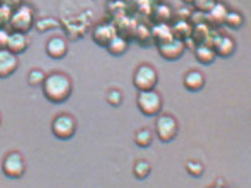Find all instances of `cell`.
<instances>
[{
  "mask_svg": "<svg viewBox=\"0 0 251 188\" xmlns=\"http://www.w3.org/2000/svg\"><path fill=\"white\" fill-rule=\"evenodd\" d=\"M74 84L68 74L63 72H52L46 74V78L42 84V92L47 101L51 103H63L72 94Z\"/></svg>",
  "mask_w": 251,
  "mask_h": 188,
  "instance_id": "cell-1",
  "label": "cell"
},
{
  "mask_svg": "<svg viewBox=\"0 0 251 188\" xmlns=\"http://www.w3.org/2000/svg\"><path fill=\"white\" fill-rule=\"evenodd\" d=\"M34 12L33 8L29 4H21L19 7L12 11L11 20H9V25L12 31H17V33H24L26 34L27 31L31 30V27H34Z\"/></svg>",
  "mask_w": 251,
  "mask_h": 188,
  "instance_id": "cell-2",
  "label": "cell"
},
{
  "mask_svg": "<svg viewBox=\"0 0 251 188\" xmlns=\"http://www.w3.org/2000/svg\"><path fill=\"white\" fill-rule=\"evenodd\" d=\"M136 105L137 109L145 117H157L162 110V97L154 89L139 92Z\"/></svg>",
  "mask_w": 251,
  "mask_h": 188,
  "instance_id": "cell-3",
  "label": "cell"
},
{
  "mask_svg": "<svg viewBox=\"0 0 251 188\" xmlns=\"http://www.w3.org/2000/svg\"><path fill=\"white\" fill-rule=\"evenodd\" d=\"M132 82L133 86L139 92L154 89L158 82V73H157L156 68L148 63H143L140 66H137L133 72Z\"/></svg>",
  "mask_w": 251,
  "mask_h": 188,
  "instance_id": "cell-4",
  "label": "cell"
},
{
  "mask_svg": "<svg viewBox=\"0 0 251 188\" xmlns=\"http://www.w3.org/2000/svg\"><path fill=\"white\" fill-rule=\"evenodd\" d=\"M179 131L178 121L170 114H158L156 120V135L162 142H170Z\"/></svg>",
  "mask_w": 251,
  "mask_h": 188,
  "instance_id": "cell-5",
  "label": "cell"
},
{
  "mask_svg": "<svg viewBox=\"0 0 251 188\" xmlns=\"http://www.w3.org/2000/svg\"><path fill=\"white\" fill-rule=\"evenodd\" d=\"M51 132L59 140H68L76 132V120L70 114H59L52 119Z\"/></svg>",
  "mask_w": 251,
  "mask_h": 188,
  "instance_id": "cell-6",
  "label": "cell"
},
{
  "mask_svg": "<svg viewBox=\"0 0 251 188\" xmlns=\"http://www.w3.org/2000/svg\"><path fill=\"white\" fill-rule=\"evenodd\" d=\"M1 170L4 175L11 179H20L25 174L26 170V164L24 160L23 154L20 152H11L4 157L3 164H1Z\"/></svg>",
  "mask_w": 251,
  "mask_h": 188,
  "instance_id": "cell-7",
  "label": "cell"
},
{
  "mask_svg": "<svg viewBox=\"0 0 251 188\" xmlns=\"http://www.w3.org/2000/svg\"><path fill=\"white\" fill-rule=\"evenodd\" d=\"M184 50H186V45L182 39L178 38H172L168 42L158 45V52L161 56L170 62L179 59L183 55Z\"/></svg>",
  "mask_w": 251,
  "mask_h": 188,
  "instance_id": "cell-8",
  "label": "cell"
},
{
  "mask_svg": "<svg viewBox=\"0 0 251 188\" xmlns=\"http://www.w3.org/2000/svg\"><path fill=\"white\" fill-rule=\"evenodd\" d=\"M19 68V56L7 48L0 50V78H7Z\"/></svg>",
  "mask_w": 251,
  "mask_h": 188,
  "instance_id": "cell-9",
  "label": "cell"
},
{
  "mask_svg": "<svg viewBox=\"0 0 251 188\" xmlns=\"http://www.w3.org/2000/svg\"><path fill=\"white\" fill-rule=\"evenodd\" d=\"M68 52V43L63 37L54 35L46 42V54L51 59L59 60L63 59Z\"/></svg>",
  "mask_w": 251,
  "mask_h": 188,
  "instance_id": "cell-10",
  "label": "cell"
},
{
  "mask_svg": "<svg viewBox=\"0 0 251 188\" xmlns=\"http://www.w3.org/2000/svg\"><path fill=\"white\" fill-rule=\"evenodd\" d=\"M213 50H215L216 55L217 56H221V58H229L231 55L234 54L235 48H237V45H235V41L229 35H219L217 38L213 41Z\"/></svg>",
  "mask_w": 251,
  "mask_h": 188,
  "instance_id": "cell-11",
  "label": "cell"
},
{
  "mask_svg": "<svg viewBox=\"0 0 251 188\" xmlns=\"http://www.w3.org/2000/svg\"><path fill=\"white\" fill-rule=\"evenodd\" d=\"M115 35H117V31L111 24H98L97 26L94 27L92 38L98 46L106 47Z\"/></svg>",
  "mask_w": 251,
  "mask_h": 188,
  "instance_id": "cell-12",
  "label": "cell"
},
{
  "mask_svg": "<svg viewBox=\"0 0 251 188\" xmlns=\"http://www.w3.org/2000/svg\"><path fill=\"white\" fill-rule=\"evenodd\" d=\"M29 47V39L27 35L24 33H17V31H12L8 38L7 48L8 51H11L12 54H15L19 56L20 54H24Z\"/></svg>",
  "mask_w": 251,
  "mask_h": 188,
  "instance_id": "cell-13",
  "label": "cell"
},
{
  "mask_svg": "<svg viewBox=\"0 0 251 188\" xmlns=\"http://www.w3.org/2000/svg\"><path fill=\"white\" fill-rule=\"evenodd\" d=\"M205 85V77L200 70H188L183 76V86L188 92H199Z\"/></svg>",
  "mask_w": 251,
  "mask_h": 188,
  "instance_id": "cell-14",
  "label": "cell"
},
{
  "mask_svg": "<svg viewBox=\"0 0 251 188\" xmlns=\"http://www.w3.org/2000/svg\"><path fill=\"white\" fill-rule=\"evenodd\" d=\"M195 58L196 60L204 66H208V64H212L215 62L217 55H216L213 47L208 46V45H199V46L195 48Z\"/></svg>",
  "mask_w": 251,
  "mask_h": 188,
  "instance_id": "cell-15",
  "label": "cell"
},
{
  "mask_svg": "<svg viewBox=\"0 0 251 188\" xmlns=\"http://www.w3.org/2000/svg\"><path fill=\"white\" fill-rule=\"evenodd\" d=\"M107 51H109L110 54L114 55V56H121L127 51L128 48V42L126 41L123 37L121 35H115L111 41L109 42V45L106 46Z\"/></svg>",
  "mask_w": 251,
  "mask_h": 188,
  "instance_id": "cell-16",
  "label": "cell"
},
{
  "mask_svg": "<svg viewBox=\"0 0 251 188\" xmlns=\"http://www.w3.org/2000/svg\"><path fill=\"white\" fill-rule=\"evenodd\" d=\"M227 12H229V9L225 7V4L215 3L212 5L211 9L208 11V17L211 19L212 23L223 24L225 17H226Z\"/></svg>",
  "mask_w": 251,
  "mask_h": 188,
  "instance_id": "cell-17",
  "label": "cell"
},
{
  "mask_svg": "<svg viewBox=\"0 0 251 188\" xmlns=\"http://www.w3.org/2000/svg\"><path fill=\"white\" fill-rule=\"evenodd\" d=\"M135 144L140 148H148L153 141V133L149 128H140L135 132Z\"/></svg>",
  "mask_w": 251,
  "mask_h": 188,
  "instance_id": "cell-18",
  "label": "cell"
},
{
  "mask_svg": "<svg viewBox=\"0 0 251 188\" xmlns=\"http://www.w3.org/2000/svg\"><path fill=\"white\" fill-rule=\"evenodd\" d=\"M34 27L39 33H47V31L54 30V29H59L60 24L58 20L52 19V17H45V19H39L34 23Z\"/></svg>",
  "mask_w": 251,
  "mask_h": 188,
  "instance_id": "cell-19",
  "label": "cell"
},
{
  "mask_svg": "<svg viewBox=\"0 0 251 188\" xmlns=\"http://www.w3.org/2000/svg\"><path fill=\"white\" fill-rule=\"evenodd\" d=\"M152 171V166L149 164L148 161H144V160H140L137 161L136 164H133V168H132V172L133 175L136 176L137 179H145V178H148L149 174Z\"/></svg>",
  "mask_w": 251,
  "mask_h": 188,
  "instance_id": "cell-20",
  "label": "cell"
},
{
  "mask_svg": "<svg viewBox=\"0 0 251 188\" xmlns=\"http://www.w3.org/2000/svg\"><path fill=\"white\" fill-rule=\"evenodd\" d=\"M45 78H46V74H45V72L42 70L33 68L27 73V84L33 86V88H35V86H42Z\"/></svg>",
  "mask_w": 251,
  "mask_h": 188,
  "instance_id": "cell-21",
  "label": "cell"
},
{
  "mask_svg": "<svg viewBox=\"0 0 251 188\" xmlns=\"http://www.w3.org/2000/svg\"><path fill=\"white\" fill-rule=\"evenodd\" d=\"M224 24H226V26L231 29H238L243 25V16L238 11H229Z\"/></svg>",
  "mask_w": 251,
  "mask_h": 188,
  "instance_id": "cell-22",
  "label": "cell"
},
{
  "mask_svg": "<svg viewBox=\"0 0 251 188\" xmlns=\"http://www.w3.org/2000/svg\"><path fill=\"white\" fill-rule=\"evenodd\" d=\"M105 99L110 106L118 107V106H121L122 102H123V93H122L119 89H117V88H111V89H109L106 92Z\"/></svg>",
  "mask_w": 251,
  "mask_h": 188,
  "instance_id": "cell-23",
  "label": "cell"
},
{
  "mask_svg": "<svg viewBox=\"0 0 251 188\" xmlns=\"http://www.w3.org/2000/svg\"><path fill=\"white\" fill-rule=\"evenodd\" d=\"M186 171L191 176H194V178H200V176L203 175L204 166L199 161L191 160L186 164Z\"/></svg>",
  "mask_w": 251,
  "mask_h": 188,
  "instance_id": "cell-24",
  "label": "cell"
},
{
  "mask_svg": "<svg viewBox=\"0 0 251 188\" xmlns=\"http://www.w3.org/2000/svg\"><path fill=\"white\" fill-rule=\"evenodd\" d=\"M12 9L0 5V29H5V26L9 25V20H11Z\"/></svg>",
  "mask_w": 251,
  "mask_h": 188,
  "instance_id": "cell-25",
  "label": "cell"
},
{
  "mask_svg": "<svg viewBox=\"0 0 251 188\" xmlns=\"http://www.w3.org/2000/svg\"><path fill=\"white\" fill-rule=\"evenodd\" d=\"M196 5H198V8H200L201 11L207 12L209 11L212 8V5L216 3L215 0H195Z\"/></svg>",
  "mask_w": 251,
  "mask_h": 188,
  "instance_id": "cell-26",
  "label": "cell"
},
{
  "mask_svg": "<svg viewBox=\"0 0 251 188\" xmlns=\"http://www.w3.org/2000/svg\"><path fill=\"white\" fill-rule=\"evenodd\" d=\"M23 4V0H0V5H4V7L9 8V9H16Z\"/></svg>",
  "mask_w": 251,
  "mask_h": 188,
  "instance_id": "cell-27",
  "label": "cell"
},
{
  "mask_svg": "<svg viewBox=\"0 0 251 188\" xmlns=\"http://www.w3.org/2000/svg\"><path fill=\"white\" fill-rule=\"evenodd\" d=\"M208 188H235L234 186H231L230 183H227L226 180L223 179V178H219L216 179V182L213 184H211Z\"/></svg>",
  "mask_w": 251,
  "mask_h": 188,
  "instance_id": "cell-28",
  "label": "cell"
},
{
  "mask_svg": "<svg viewBox=\"0 0 251 188\" xmlns=\"http://www.w3.org/2000/svg\"><path fill=\"white\" fill-rule=\"evenodd\" d=\"M9 34H11V33H9L7 29H0V50L7 47Z\"/></svg>",
  "mask_w": 251,
  "mask_h": 188,
  "instance_id": "cell-29",
  "label": "cell"
},
{
  "mask_svg": "<svg viewBox=\"0 0 251 188\" xmlns=\"http://www.w3.org/2000/svg\"><path fill=\"white\" fill-rule=\"evenodd\" d=\"M0 123H1V115H0Z\"/></svg>",
  "mask_w": 251,
  "mask_h": 188,
  "instance_id": "cell-30",
  "label": "cell"
}]
</instances>
